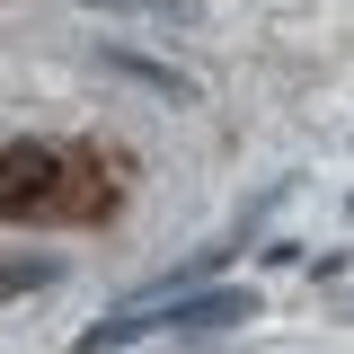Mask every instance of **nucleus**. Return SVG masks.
<instances>
[{
    "mask_svg": "<svg viewBox=\"0 0 354 354\" xmlns=\"http://www.w3.org/2000/svg\"><path fill=\"white\" fill-rule=\"evenodd\" d=\"M106 71H124V80H142V88H160V97H177V106H186V97H195V88L177 80L169 62H142V53H124V44H115V53H106Z\"/></svg>",
    "mask_w": 354,
    "mask_h": 354,
    "instance_id": "obj_2",
    "label": "nucleus"
},
{
    "mask_svg": "<svg viewBox=\"0 0 354 354\" xmlns=\"http://www.w3.org/2000/svg\"><path fill=\"white\" fill-rule=\"evenodd\" d=\"M44 283H62V266H53V257H9V266H0V301L44 292Z\"/></svg>",
    "mask_w": 354,
    "mask_h": 354,
    "instance_id": "obj_3",
    "label": "nucleus"
},
{
    "mask_svg": "<svg viewBox=\"0 0 354 354\" xmlns=\"http://www.w3.org/2000/svg\"><path fill=\"white\" fill-rule=\"evenodd\" d=\"M239 319H257L248 292H169V301H133V310H115V319L80 328V354H115V346H133V337H151V328L204 337V328H239Z\"/></svg>",
    "mask_w": 354,
    "mask_h": 354,
    "instance_id": "obj_1",
    "label": "nucleus"
},
{
    "mask_svg": "<svg viewBox=\"0 0 354 354\" xmlns=\"http://www.w3.org/2000/svg\"><path fill=\"white\" fill-rule=\"evenodd\" d=\"M346 213H354V195H346Z\"/></svg>",
    "mask_w": 354,
    "mask_h": 354,
    "instance_id": "obj_4",
    "label": "nucleus"
}]
</instances>
